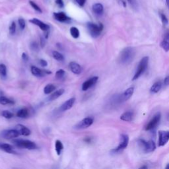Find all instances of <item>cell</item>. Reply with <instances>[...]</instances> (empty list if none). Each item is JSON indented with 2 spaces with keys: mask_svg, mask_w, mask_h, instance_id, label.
<instances>
[{
  "mask_svg": "<svg viewBox=\"0 0 169 169\" xmlns=\"http://www.w3.org/2000/svg\"><path fill=\"white\" fill-rule=\"evenodd\" d=\"M165 169H169V165L168 164L167 165V166H166V167H165Z\"/></svg>",
  "mask_w": 169,
  "mask_h": 169,
  "instance_id": "obj_50",
  "label": "cell"
},
{
  "mask_svg": "<svg viewBox=\"0 0 169 169\" xmlns=\"http://www.w3.org/2000/svg\"><path fill=\"white\" fill-rule=\"evenodd\" d=\"M133 93H134V87H131L128 88L122 94L121 99L122 100V101L128 100V99H129L132 97V96L133 95Z\"/></svg>",
  "mask_w": 169,
  "mask_h": 169,
  "instance_id": "obj_19",
  "label": "cell"
},
{
  "mask_svg": "<svg viewBox=\"0 0 169 169\" xmlns=\"http://www.w3.org/2000/svg\"><path fill=\"white\" fill-rule=\"evenodd\" d=\"M45 44H46V39L44 37L41 36V46L42 48H44L45 46Z\"/></svg>",
  "mask_w": 169,
  "mask_h": 169,
  "instance_id": "obj_44",
  "label": "cell"
},
{
  "mask_svg": "<svg viewBox=\"0 0 169 169\" xmlns=\"http://www.w3.org/2000/svg\"><path fill=\"white\" fill-rule=\"evenodd\" d=\"M22 60H23V61H29V56H28L26 53H22Z\"/></svg>",
  "mask_w": 169,
  "mask_h": 169,
  "instance_id": "obj_42",
  "label": "cell"
},
{
  "mask_svg": "<svg viewBox=\"0 0 169 169\" xmlns=\"http://www.w3.org/2000/svg\"><path fill=\"white\" fill-rule=\"evenodd\" d=\"M0 149L3 150V151L6 152L7 153L10 154H16L17 153L15 151L13 147L11 145L8 143H0Z\"/></svg>",
  "mask_w": 169,
  "mask_h": 169,
  "instance_id": "obj_18",
  "label": "cell"
},
{
  "mask_svg": "<svg viewBox=\"0 0 169 169\" xmlns=\"http://www.w3.org/2000/svg\"><path fill=\"white\" fill-rule=\"evenodd\" d=\"M92 9H93V11L94 13L99 14V15L102 14L103 11H104L103 5L100 3H97L93 4Z\"/></svg>",
  "mask_w": 169,
  "mask_h": 169,
  "instance_id": "obj_22",
  "label": "cell"
},
{
  "mask_svg": "<svg viewBox=\"0 0 169 169\" xmlns=\"http://www.w3.org/2000/svg\"><path fill=\"white\" fill-rule=\"evenodd\" d=\"M164 84H165L166 86H168L169 84V77L168 76H167L164 80Z\"/></svg>",
  "mask_w": 169,
  "mask_h": 169,
  "instance_id": "obj_45",
  "label": "cell"
},
{
  "mask_svg": "<svg viewBox=\"0 0 169 169\" xmlns=\"http://www.w3.org/2000/svg\"><path fill=\"white\" fill-rule=\"evenodd\" d=\"M161 114L160 112H157L155 116L151 118V120L148 122V123L145 126V130L146 131H150L152 130V129H155L158 124L161 121Z\"/></svg>",
  "mask_w": 169,
  "mask_h": 169,
  "instance_id": "obj_6",
  "label": "cell"
},
{
  "mask_svg": "<svg viewBox=\"0 0 169 169\" xmlns=\"http://www.w3.org/2000/svg\"><path fill=\"white\" fill-rule=\"evenodd\" d=\"M138 142H139L140 147L143 148L144 152H145V153H151V152L154 151L156 149L155 143L152 140L146 142V141L144 139H139Z\"/></svg>",
  "mask_w": 169,
  "mask_h": 169,
  "instance_id": "obj_5",
  "label": "cell"
},
{
  "mask_svg": "<svg viewBox=\"0 0 169 169\" xmlns=\"http://www.w3.org/2000/svg\"><path fill=\"white\" fill-rule=\"evenodd\" d=\"M52 56H53V58L57 61H63L64 60V56L57 51H54L52 52Z\"/></svg>",
  "mask_w": 169,
  "mask_h": 169,
  "instance_id": "obj_30",
  "label": "cell"
},
{
  "mask_svg": "<svg viewBox=\"0 0 169 169\" xmlns=\"http://www.w3.org/2000/svg\"><path fill=\"white\" fill-rule=\"evenodd\" d=\"M162 88V83L157 81L151 86L150 89V92L152 93H157Z\"/></svg>",
  "mask_w": 169,
  "mask_h": 169,
  "instance_id": "obj_23",
  "label": "cell"
},
{
  "mask_svg": "<svg viewBox=\"0 0 169 169\" xmlns=\"http://www.w3.org/2000/svg\"><path fill=\"white\" fill-rule=\"evenodd\" d=\"M56 3L60 8H63L64 7V3L63 0H56Z\"/></svg>",
  "mask_w": 169,
  "mask_h": 169,
  "instance_id": "obj_40",
  "label": "cell"
},
{
  "mask_svg": "<svg viewBox=\"0 0 169 169\" xmlns=\"http://www.w3.org/2000/svg\"><path fill=\"white\" fill-rule=\"evenodd\" d=\"M31 49L32 50H33V51H35V52H37L38 50H39V48H38V43L36 42H32L31 44Z\"/></svg>",
  "mask_w": 169,
  "mask_h": 169,
  "instance_id": "obj_38",
  "label": "cell"
},
{
  "mask_svg": "<svg viewBox=\"0 0 169 169\" xmlns=\"http://www.w3.org/2000/svg\"><path fill=\"white\" fill-rule=\"evenodd\" d=\"M13 143L19 148L27 149L29 150H34L37 149V145L35 142L27 139H16L13 140Z\"/></svg>",
  "mask_w": 169,
  "mask_h": 169,
  "instance_id": "obj_2",
  "label": "cell"
},
{
  "mask_svg": "<svg viewBox=\"0 0 169 169\" xmlns=\"http://www.w3.org/2000/svg\"><path fill=\"white\" fill-rule=\"evenodd\" d=\"M169 140V132L168 131L161 130L159 132V140L158 146L163 147L165 146Z\"/></svg>",
  "mask_w": 169,
  "mask_h": 169,
  "instance_id": "obj_9",
  "label": "cell"
},
{
  "mask_svg": "<svg viewBox=\"0 0 169 169\" xmlns=\"http://www.w3.org/2000/svg\"><path fill=\"white\" fill-rule=\"evenodd\" d=\"M29 116V112L27 109H20L17 112V116L21 118H27Z\"/></svg>",
  "mask_w": 169,
  "mask_h": 169,
  "instance_id": "obj_25",
  "label": "cell"
},
{
  "mask_svg": "<svg viewBox=\"0 0 169 169\" xmlns=\"http://www.w3.org/2000/svg\"><path fill=\"white\" fill-rule=\"evenodd\" d=\"M2 116L5 118H7V119H10V118L13 117L14 114L12 113V112H11L8 110H4L2 112Z\"/></svg>",
  "mask_w": 169,
  "mask_h": 169,
  "instance_id": "obj_34",
  "label": "cell"
},
{
  "mask_svg": "<svg viewBox=\"0 0 169 169\" xmlns=\"http://www.w3.org/2000/svg\"><path fill=\"white\" fill-rule=\"evenodd\" d=\"M168 40H169V37H168V35L167 34L164 40H163L161 42V43L160 44L161 46L163 49H164L166 52H168V50H169V42H168Z\"/></svg>",
  "mask_w": 169,
  "mask_h": 169,
  "instance_id": "obj_27",
  "label": "cell"
},
{
  "mask_svg": "<svg viewBox=\"0 0 169 169\" xmlns=\"http://www.w3.org/2000/svg\"><path fill=\"white\" fill-rule=\"evenodd\" d=\"M120 1H121L123 5V6L124 7H126V2L124 1V0H120Z\"/></svg>",
  "mask_w": 169,
  "mask_h": 169,
  "instance_id": "obj_47",
  "label": "cell"
},
{
  "mask_svg": "<svg viewBox=\"0 0 169 169\" xmlns=\"http://www.w3.org/2000/svg\"><path fill=\"white\" fill-rule=\"evenodd\" d=\"M75 102V98L73 97V98L70 99L69 100H66L64 103H63L61 105V106L60 107V110L62 112L70 110L73 107V106L74 105Z\"/></svg>",
  "mask_w": 169,
  "mask_h": 169,
  "instance_id": "obj_14",
  "label": "cell"
},
{
  "mask_svg": "<svg viewBox=\"0 0 169 169\" xmlns=\"http://www.w3.org/2000/svg\"><path fill=\"white\" fill-rule=\"evenodd\" d=\"M31 71L33 75L36 77H44L45 75L46 74H51L52 72L50 71L47 70H42L38 67L36 66H31Z\"/></svg>",
  "mask_w": 169,
  "mask_h": 169,
  "instance_id": "obj_11",
  "label": "cell"
},
{
  "mask_svg": "<svg viewBox=\"0 0 169 169\" xmlns=\"http://www.w3.org/2000/svg\"><path fill=\"white\" fill-rule=\"evenodd\" d=\"M29 3L30 5H31V7L35 9V11H36L38 13H42V10L41 9V8L38 6V5L35 3V2H34L33 1H31V0H30L29 1Z\"/></svg>",
  "mask_w": 169,
  "mask_h": 169,
  "instance_id": "obj_31",
  "label": "cell"
},
{
  "mask_svg": "<svg viewBox=\"0 0 169 169\" xmlns=\"http://www.w3.org/2000/svg\"><path fill=\"white\" fill-rule=\"evenodd\" d=\"M148 63H149V57L148 56H145V57L143 58L141 61H139L138 69L135 73V75L132 78V81L137 80L139 78V77L143 74V73L147 69L148 67Z\"/></svg>",
  "mask_w": 169,
  "mask_h": 169,
  "instance_id": "obj_3",
  "label": "cell"
},
{
  "mask_svg": "<svg viewBox=\"0 0 169 169\" xmlns=\"http://www.w3.org/2000/svg\"><path fill=\"white\" fill-rule=\"evenodd\" d=\"M70 34L73 38L77 39L80 37V32L77 27H71V29H70Z\"/></svg>",
  "mask_w": 169,
  "mask_h": 169,
  "instance_id": "obj_29",
  "label": "cell"
},
{
  "mask_svg": "<svg viewBox=\"0 0 169 169\" xmlns=\"http://www.w3.org/2000/svg\"><path fill=\"white\" fill-rule=\"evenodd\" d=\"M69 66H70V70L72 71V73H74V74L80 75L82 72L81 66L80 64H78L77 63L74 62V61H71V62H70L69 64Z\"/></svg>",
  "mask_w": 169,
  "mask_h": 169,
  "instance_id": "obj_16",
  "label": "cell"
},
{
  "mask_svg": "<svg viewBox=\"0 0 169 169\" xmlns=\"http://www.w3.org/2000/svg\"><path fill=\"white\" fill-rule=\"evenodd\" d=\"M29 22L34 25L39 27V28H40L42 31H43L44 32L50 30V26L44 23V22L41 21V20H39L36 18H33L32 19H30Z\"/></svg>",
  "mask_w": 169,
  "mask_h": 169,
  "instance_id": "obj_13",
  "label": "cell"
},
{
  "mask_svg": "<svg viewBox=\"0 0 169 169\" xmlns=\"http://www.w3.org/2000/svg\"><path fill=\"white\" fill-rule=\"evenodd\" d=\"M87 27L90 35L93 38H97L98 36H99L104 29V26L102 23L97 25L91 22H87Z\"/></svg>",
  "mask_w": 169,
  "mask_h": 169,
  "instance_id": "obj_4",
  "label": "cell"
},
{
  "mask_svg": "<svg viewBox=\"0 0 169 169\" xmlns=\"http://www.w3.org/2000/svg\"><path fill=\"white\" fill-rule=\"evenodd\" d=\"M55 149L58 155H60L64 150V145L60 140H56L55 143Z\"/></svg>",
  "mask_w": 169,
  "mask_h": 169,
  "instance_id": "obj_24",
  "label": "cell"
},
{
  "mask_svg": "<svg viewBox=\"0 0 169 169\" xmlns=\"http://www.w3.org/2000/svg\"><path fill=\"white\" fill-rule=\"evenodd\" d=\"M9 32H10L11 35H14V34L15 33V32H16V24H15V22L14 21L11 22V25L9 26Z\"/></svg>",
  "mask_w": 169,
  "mask_h": 169,
  "instance_id": "obj_35",
  "label": "cell"
},
{
  "mask_svg": "<svg viewBox=\"0 0 169 169\" xmlns=\"http://www.w3.org/2000/svg\"><path fill=\"white\" fill-rule=\"evenodd\" d=\"M75 1L76 3L81 7H83L86 2V0H75Z\"/></svg>",
  "mask_w": 169,
  "mask_h": 169,
  "instance_id": "obj_41",
  "label": "cell"
},
{
  "mask_svg": "<svg viewBox=\"0 0 169 169\" xmlns=\"http://www.w3.org/2000/svg\"><path fill=\"white\" fill-rule=\"evenodd\" d=\"M20 136L18 132L15 129H7L2 132V136L6 139H11L17 138Z\"/></svg>",
  "mask_w": 169,
  "mask_h": 169,
  "instance_id": "obj_10",
  "label": "cell"
},
{
  "mask_svg": "<svg viewBox=\"0 0 169 169\" xmlns=\"http://www.w3.org/2000/svg\"><path fill=\"white\" fill-rule=\"evenodd\" d=\"M56 89V86L53 84H48L44 89V93L46 94H48L54 92Z\"/></svg>",
  "mask_w": 169,
  "mask_h": 169,
  "instance_id": "obj_26",
  "label": "cell"
},
{
  "mask_svg": "<svg viewBox=\"0 0 169 169\" xmlns=\"http://www.w3.org/2000/svg\"><path fill=\"white\" fill-rule=\"evenodd\" d=\"M40 65L42 67H46L48 65V63H47V61L45 60H43V59H41L40 60Z\"/></svg>",
  "mask_w": 169,
  "mask_h": 169,
  "instance_id": "obj_43",
  "label": "cell"
},
{
  "mask_svg": "<svg viewBox=\"0 0 169 169\" xmlns=\"http://www.w3.org/2000/svg\"><path fill=\"white\" fill-rule=\"evenodd\" d=\"M135 56H136V50L132 47H126L120 52L118 61L122 65H129L132 62Z\"/></svg>",
  "mask_w": 169,
  "mask_h": 169,
  "instance_id": "obj_1",
  "label": "cell"
},
{
  "mask_svg": "<svg viewBox=\"0 0 169 169\" xmlns=\"http://www.w3.org/2000/svg\"><path fill=\"white\" fill-rule=\"evenodd\" d=\"M0 75L2 77H6L7 75V67L3 64H0Z\"/></svg>",
  "mask_w": 169,
  "mask_h": 169,
  "instance_id": "obj_33",
  "label": "cell"
},
{
  "mask_svg": "<svg viewBox=\"0 0 169 169\" xmlns=\"http://www.w3.org/2000/svg\"><path fill=\"white\" fill-rule=\"evenodd\" d=\"M93 119L91 117L84 118V119L79 122L77 124L74 126L75 129H83L91 126L93 123Z\"/></svg>",
  "mask_w": 169,
  "mask_h": 169,
  "instance_id": "obj_8",
  "label": "cell"
},
{
  "mask_svg": "<svg viewBox=\"0 0 169 169\" xmlns=\"http://www.w3.org/2000/svg\"><path fill=\"white\" fill-rule=\"evenodd\" d=\"M128 2L131 5V7L133 9H138V4L137 0H128Z\"/></svg>",
  "mask_w": 169,
  "mask_h": 169,
  "instance_id": "obj_36",
  "label": "cell"
},
{
  "mask_svg": "<svg viewBox=\"0 0 169 169\" xmlns=\"http://www.w3.org/2000/svg\"><path fill=\"white\" fill-rule=\"evenodd\" d=\"M99 80V77L98 76H94L91 77L89 80H87L86 81H84L83 84H82V90L83 91H86L92 87L94 84H96V83Z\"/></svg>",
  "mask_w": 169,
  "mask_h": 169,
  "instance_id": "obj_12",
  "label": "cell"
},
{
  "mask_svg": "<svg viewBox=\"0 0 169 169\" xmlns=\"http://www.w3.org/2000/svg\"><path fill=\"white\" fill-rule=\"evenodd\" d=\"M129 141V136L127 134H123V133L120 136V142L119 145H118L117 147H116L114 149H112V151H114V153H117V152H119L123 149H126L128 145Z\"/></svg>",
  "mask_w": 169,
  "mask_h": 169,
  "instance_id": "obj_7",
  "label": "cell"
},
{
  "mask_svg": "<svg viewBox=\"0 0 169 169\" xmlns=\"http://www.w3.org/2000/svg\"><path fill=\"white\" fill-rule=\"evenodd\" d=\"M15 129L17 131L19 135H21V136H29L31 133L30 129L22 124H17L15 126Z\"/></svg>",
  "mask_w": 169,
  "mask_h": 169,
  "instance_id": "obj_15",
  "label": "cell"
},
{
  "mask_svg": "<svg viewBox=\"0 0 169 169\" xmlns=\"http://www.w3.org/2000/svg\"><path fill=\"white\" fill-rule=\"evenodd\" d=\"M49 34H50V30L46 31L44 32V38L45 39H48L49 37Z\"/></svg>",
  "mask_w": 169,
  "mask_h": 169,
  "instance_id": "obj_46",
  "label": "cell"
},
{
  "mask_svg": "<svg viewBox=\"0 0 169 169\" xmlns=\"http://www.w3.org/2000/svg\"><path fill=\"white\" fill-rule=\"evenodd\" d=\"M54 18L61 22H68L71 20V18L69 17H67L66 14L64 12H58V13H54Z\"/></svg>",
  "mask_w": 169,
  "mask_h": 169,
  "instance_id": "obj_17",
  "label": "cell"
},
{
  "mask_svg": "<svg viewBox=\"0 0 169 169\" xmlns=\"http://www.w3.org/2000/svg\"><path fill=\"white\" fill-rule=\"evenodd\" d=\"M133 118V113L130 111H127L123 112L120 116V119L125 122H131Z\"/></svg>",
  "mask_w": 169,
  "mask_h": 169,
  "instance_id": "obj_21",
  "label": "cell"
},
{
  "mask_svg": "<svg viewBox=\"0 0 169 169\" xmlns=\"http://www.w3.org/2000/svg\"><path fill=\"white\" fill-rule=\"evenodd\" d=\"M15 102L11 99H9L5 97H0V104L6 105V104H13Z\"/></svg>",
  "mask_w": 169,
  "mask_h": 169,
  "instance_id": "obj_28",
  "label": "cell"
},
{
  "mask_svg": "<svg viewBox=\"0 0 169 169\" xmlns=\"http://www.w3.org/2000/svg\"><path fill=\"white\" fill-rule=\"evenodd\" d=\"M65 74V71L64 70L60 69L56 71L55 76H56V79H58V80H60V79H62L64 77Z\"/></svg>",
  "mask_w": 169,
  "mask_h": 169,
  "instance_id": "obj_32",
  "label": "cell"
},
{
  "mask_svg": "<svg viewBox=\"0 0 169 169\" xmlns=\"http://www.w3.org/2000/svg\"><path fill=\"white\" fill-rule=\"evenodd\" d=\"M18 22H19V25L20 27V29L21 30H24L25 28V26H26V22H25V19H22V18H19L18 20Z\"/></svg>",
  "mask_w": 169,
  "mask_h": 169,
  "instance_id": "obj_37",
  "label": "cell"
},
{
  "mask_svg": "<svg viewBox=\"0 0 169 169\" xmlns=\"http://www.w3.org/2000/svg\"><path fill=\"white\" fill-rule=\"evenodd\" d=\"M64 93H65V90L64 89H58V90H57V91H54L52 94H51V95H50V97H48V100L50 101H52V100L57 99L60 97H61V96Z\"/></svg>",
  "mask_w": 169,
  "mask_h": 169,
  "instance_id": "obj_20",
  "label": "cell"
},
{
  "mask_svg": "<svg viewBox=\"0 0 169 169\" xmlns=\"http://www.w3.org/2000/svg\"><path fill=\"white\" fill-rule=\"evenodd\" d=\"M161 21H162V24L164 25H167L168 23V21L167 16L165 14L161 13Z\"/></svg>",
  "mask_w": 169,
  "mask_h": 169,
  "instance_id": "obj_39",
  "label": "cell"
},
{
  "mask_svg": "<svg viewBox=\"0 0 169 169\" xmlns=\"http://www.w3.org/2000/svg\"><path fill=\"white\" fill-rule=\"evenodd\" d=\"M166 3H167V7H168V6H169V5H168V0H166Z\"/></svg>",
  "mask_w": 169,
  "mask_h": 169,
  "instance_id": "obj_49",
  "label": "cell"
},
{
  "mask_svg": "<svg viewBox=\"0 0 169 169\" xmlns=\"http://www.w3.org/2000/svg\"><path fill=\"white\" fill-rule=\"evenodd\" d=\"M139 169H148V168H147V166L143 165V166H142V167H141Z\"/></svg>",
  "mask_w": 169,
  "mask_h": 169,
  "instance_id": "obj_48",
  "label": "cell"
}]
</instances>
